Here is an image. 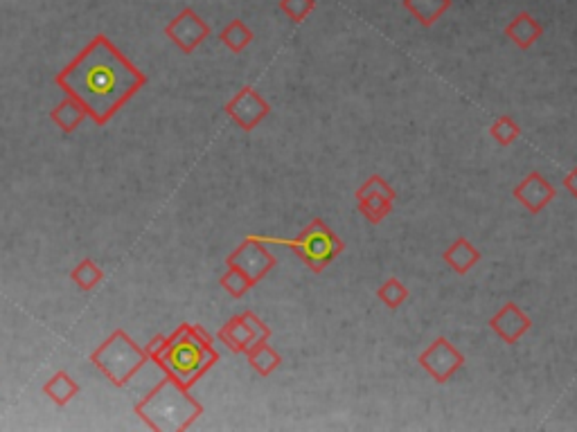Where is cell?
<instances>
[{
    "mask_svg": "<svg viewBox=\"0 0 577 432\" xmlns=\"http://www.w3.org/2000/svg\"><path fill=\"white\" fill-rule=\"evenodd\" d=\"M54 81L66 95L87 106L93 122L104 126L147 84V75L120 53L109 37L97 34L63 70H59Z\"/></svg>",
    "mask_w": 577,
    "mask_h": 432,
    "instance_id": "1",
    "label": "cell"
},
{
    "mask_svg": "<svg viewBox=\"0 0 577 432\" xmlns=\"http://www.w3.org/2000/svg\"><path fill=\"white\" fill-rule=\"evenodd\" d=\"M165 374L174 376L183 387L192 385L210 371L219 361V352L212 345L210 333L199 324H181L172 336H165L161 352L152 358Z\"/></svg>",
    "mask_w": 577,
    "mask_h": 432,
    "instance_id": "2",
    "label": "cell"
},
{
    "mask_svg": "<svg viewBox=\"0 0 577 432\" xmlns=\"http://www.w3.org/2000/svg\"><path fill=\"white\" fill-rule=\"evenodd\" d=\"M134 412L152 430L181 432L203 414V405L174 376L162 371V379L134 405Z\"/></svg>",
    "mask_w": 577,
    "mask_h": 432,
    "instance_id": "3",
    "label": "cell"
},
{
    "mask_svg": "<svg viewBox=\"0 0 577 432\" xmlns=\"http://www.w3.org/2000/svg\"><path fill=\"white\" fill-rule=\"evenodd\" d=\"M91 363L115 387H127L131 379L149 363L144 349L136 345L125 329H115L100 347L91 354Z\"/></svg>",
    "mask_w": 577,
    "mask_h": 432,
    "instance_id": "4",
    "label": "cell"
},
{
    "mask_svg": "<svg viewBox=\"0 0 577 432\" xmlns=\"http://www.w3.org/2000/svg\"><path fill=\"white\" fill-rule=\"evenodd\" d=\"M255 237L264 243H276V246L292 248V250L296 252V257H301L302 264H305L311 273H323L345 248L339 234L329 228L323 219H311L309 224H307V228L293 239L260 237V234H255Z\"/></svg>",
    "mask_w": 577,
    "mask_h": 432,
    "instance_id": "5",
    "label": "cell"
},
{
    "mask_svg": "<svg viewBox=\"0 0 577 432\" xmlns=\"http://www.w3.org/2000/svg\"><path fill=\"white\" fill-rule=\"evenodd\" d=\"M354 199H357L359 214L367 224L379 225L388 214L392 212V205L397 200V192L391 183L383 176L375 174V176L366 178L361 185L354 192Z\"/></svg>",
    "mask_w": 577,
    "mask_h": 432,
    "instance_id": "6",
    "label": "cell"
},
{
    "mask_svg": "<svg viewBox=\"0 0 577 432\" xmlns=\"http://www.w3.org/2000/svg\"><path fill=\"white\" fill-rule=\"evenodd\" d=\"M226 347L235 354H246L258 340H268L271 329L253 314V311H243L242 315L230 318L217 333Z\"/></svg>",
    "mask_w": 577,
    "mask_h": 432,
    "instance_id": "7",
    "label": "cell"
},
{
    "mask_svg": "<svg viewBox=\"0 0 577 432\" xmlns=\"http://www.w3.org/2000/svg\"><path fill=\"white\" fill-rule=\"evenodd\" d=\"M239 266L251 280L258 284L262 281L268 273L276 268L277 259L271 250L267 248V243L260 241L255 234H249V237L243 239L228 257H226V266Z\"/></svg>",
    "mask_w": 577,
    "mask_h": 432,
    "instance_id": "8",
    "label": "cell"
},
{
    "mask_svg": "<svg viewBox=\"0 0 577 432\" xmlns=\"http://www.w3.org/2000/svg\"><path fill=\"white\" fill-rule=\"evenodd\" d=\"M417 363H420L422 370H425L435 383L444 385L465 365V356L458 349L453 347L449 338L438 336L431 342L429 347L417 356Z\"/></svg>",
    "mask_w": 577,
    "mask_h": 432,
    "instance_id": "9",
    "label": "cell"
},
{
    "mask_svg": "<svg viewBox=\"0 0 577 432\" xmlns=\"http://www.w3.org/2000/svg\"><path fill=\"white\" fill-rule=\"evenodd\" d=\"M165 37H168L181 53L192 54L205 38L210 37V25L205 23L192 7H183V10L165 25Z\"/></svg>",
    "mask_w": 577,
    "mask_h": 432,
    "instance_id": "10",
    "label": "cell"
},
{
    "mask_svg": "<svg viewBox=\"0 0 577 432\" xmlns=\"http://www.w3.org/2000/svg\"><path fill=\"white\" fill-rule=\"evenodd\" d=\"M226 115L243 131H253L271 113V104L255 91L253 86H243L226 104Z\"/></svg>",
    "mask_w": 577,
    "mask_h": 432,
    "instance_id": "11",
    "label": "cell"
},
{
    "mask_svg": "<svg viewBox=\"0 0 577 432\" xmlns=\"http://www.w3.org/2000/svg\"><path fill=\"white\" fill-rule=\"evenodd\" d=\"M530 327H532L530 315L525 314L519 305H515V302L503 305L501 309L490 318V329L497 333L506 345H515V342H519L521 338L530 331Z\"/></svg>",
    "mask_w": 577,
    "mask_h": 432,
    "instance_id": "12",
    "label": "cell"
},
{
    "mask_svg": "<svg viewBox=\"0 0 577 432\" xmlns=\"http://www.w3.org/2000/svg\"><path fill=\"white\" fill-rule=\"evenodd\" d=\"M512 196L528 209L530 214H540L548 208L557 196V190L541 176L540 171H530L528 176L512 190Z\"/></svg>",
    "mask_w": 577,
    "mask_h": 432,
    "instance_id": "13",
    "label": "cell"
},
{
    "mask_svg": "<svg viewBox=\"0 0 577 432\" xmlns=\"http://www.w3.org/2000/svg\"><path fill=\"white\" fill-rule=\"evenodd\" d=\"M506 37L515 43L516 48L530 50L534 43L544 37V25L534 19L530 12H519V14L506 25Z\"/></svg>",
    "mask_w": 577,
    "mask_h": 432,
    "instance_id": "14",
    "label": "cell"
},
{
    "mask_svg": "<svg viewBox=\"0 0 577 432\" xmlns=\"http://www.w3.org/2000/svg\"><path fill=\"white\" fill-rule=\"evenodd\" d=\"M442 259L449 264V268H451L453 273L467 275V273L481 262V250H478L467 237H458L442 252Z\"/></svg>",
    "mask_w": 577,
    "mask_h": 432,
    "instance_id": "15",
    "label": "cell"
},
{
    "mask_svg": "<svg viewBox=\"0 0 577 432\" xmlns=\"http://www.w3.org/2000/svg\"><path fill=\"white\" fill-rule=\"evenodd\" d=\"M401 5L422 28L429 29L451 10L453 0H401Z\"/></svg>",
    "mask_w": 577,
    "mask_h": 432,
    "instance_id": "16",
    "label": "cell"
},
{
    "mask_svg": "<svg viewBox=\"0 0 577 432\" xmlns=\"http://www.w3.org/2000/svg\"><path fill=\"white\" fill-rule=\"evenodd\" d=\"M87 118H88L87 106L70 95H66V100L59 102V104L50 110V119L54 122V126L62 128L63 134H72V131H77L79 124Z\"/></svg>",
    "mask_w": 577,
    "mask_h": 432,
    "instance_id": "17",
    "label": "cell"
},
{
    "mask_svg": "<svg viewBox=\"0 0 577 432\" xmlns=\"http://www.w3.org/2000/svg\"><path fill=\"white\" fill-rule=\"evenodd\" d=\"M44 395L48 396L54 405L63 408V405H68L77 395H79V383H77V380L72 379L68 371L62 370V371H57L53 379L45 380Z\"/></svg>",
    "mask_w": 577,
    "mask_h": 432,
    "instance_id": "18",
    "label": "cell"
},
{
    "mask_svg": "<svg viewBox=\"0 0 577 432\" xmlns=\"http://www.w3.org/2000/svg\"><path fill=\"white\" fill-rule=\"evenodd\" d=\"M246 358H249L251 367H253L260 376H264V379H267V376H271L282 363V356L271 347V345H268V340L255 342L253 347L246 352Z\"/></svg>",
    "mask_w": 577,
    "mask_h": 432,
    "instance_id": "19",
    "label": "cell"
},
{
    "mask_svg": "<svg viewBox=\"0 0 577 432\" xmlns=\"http://www.w3.org/2000/svg\"><path fill=\"white\" fill-rule=\"evenodd\" d=\"M253 38H255L253 29H251L249 25L243 23V20H239V19L230 20V23L226 25V28L221 29V34H219V41L224 43L226 48H228L230 53H235V54H242L243 50L249 48L251 43H253Z\"/></svg>",
    "mask_w": 577,
    "mask_h": 432,
    "instance_id": "20",
    "label": "cell"
},
{
    "mask_svg": "<svg viewBox=\"0 0 577 432\" xmlns=\"http://www.w3.org/2000/svg\"><path fill=\"white\" fill-rule=\"evenodd\" d=\"M219 284H221V289H224L226 293L230 295V298L239 299V298H243V295L249 293L251 289H253L255 281L251 280V277L246 275V273H243L242 268L233 266V264H230L228 271H226L224 275L219 277Z\"/></svg>",
    "mask_w": 577,
    "mask_h": 432,
    "instance_id": "21",
    "label": "cell"
},
{
    "mask_svg": "<svg viewBox=\"0 0 577 432\" xmlns=\"http://www.w3.org/2000/svg\"><path fill=\"white\" fill-rule=\"evenodd\" d=\"M70 280H72V284L79 286L81 290H91V289H95L102 280H104V271H102V268L97 266L93 259H81V262L72 268Z\"/></svg>",
    "mask_w": 577,
    "mask_h": 432,
    "instance_id": "22",
    "label": "cell"
},
{
    "mask_svg": "<svg viewBox=\"0 0 577 432\" xmlns=\"http://www.w3.org/2000/svg\"><path fill=\"white\" fill-rule=\"evenodd\" d=\"M377 298L383 306L395 311L404 305L406 299H408V289L401 284L400 277H388V280L377 289Z\"/></svg>",
    "mask_w": 577,
    "mask_h": 432,
    "instance_id": "23",
    "label": "cell"
},
{
    "mask_svg": "<svg viewBox=\"0 0 577 432\" xmlns=\"http://www.w3.org/2000/svg\"><path fill=\"white\" fill-rule=\"evenodd\" d=\"M490 135L491 140H497V144H501V147H510L521 135V126L510 115H501V118H497V122L490 126Z\"/></svg>",
    "mask_w": 577,
    "mask_h": 432,
    "instance_id": "24",
    "label": "cell"
},
{
    "mask_svg": "<svg viewBox=\"0 0 577 432\" xmlns=\"http://www.w3.org/2000/svg\"><path fill=\"white\" fill-rule=\"evenodd\" d=\"M316 0H280V10L284 12L293 23H302L314 12Z\"/></svg>",
    "mask_w": 577,
    "mask_h": 432,
    "instance_id": "25",
    "label": "cell"
},
{
    "mask_svg": "<svg viewBox=\"0 0 577 432\" xmlns=\"http://www.w3.org/2000/svg\"><path fill=\"white\" fill-rule=\"evenodd\" d=\"M564 187H566L568 194L577 200V165L566 174V178H564Z\"/></svg>",
    "mask_w": 577,
    "mask_h": 432,
    "instance_id": "26",
    "label": "cell"
}]
</instances>
